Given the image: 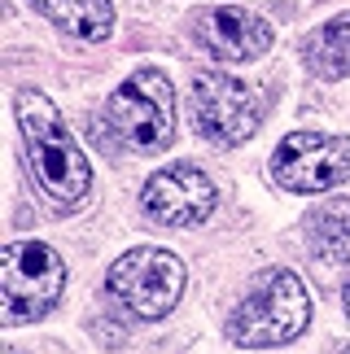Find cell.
<instances>
[{"mask_svg":"<svg viewBox=\"0 0 350 354\" xmlns=\"http://www.w3.org/2000/svg\"><path fill=\"white\" fill-rule=\"evenodd\" d=\"M13 114H18V127H22V145H26V158H31V171L39 188L57 201V206H75L79 197L88 193L92 184V171H88V158L79 140L71 136L66 118L57 114L44 92L35 88H22L18 101H13Z\"/></svg>","mask_w":350,"mask_h":354,"instance_id":"6da1fadb","label":"cell"},{"mask_svg":"<svg viewBox=\"0 0 350 354\" xmlns=\"http://www.w3.org/2000/svg\"><path fill=\"white\" fill-rule=\"evenodd\" d=\"M306 319H311L306 284L289 267H263L246 297L237 302V310L228 315V342L246 350L285 346L306 328Z\"/></svg>","mask_w":350,"mask_h":354,"instance_id":"7a4b0ae2","label":"cell"},{"mask_svg":"<svg viewBox=\"0 0 350 354\" xmlns=\"http://www.w3.org/2000/svg\"><path fill=\"white\" fill-rule=\"evenodd\" d=\"M105 127L127 153H163L175 136V84L158 66H140L105 101Z\"/></svg>","mask_w":350,"mask_h":354,"instance_id":"3957f363","label":"cell"},{"mask_svg":"<svg viewBox=\"0 0 350 354\" xmlns=\"http://www.w3.org/2000/svg\"><path fill=\"white\" fill-rule=\"evenodd\" d=\"M66 289V263L44 241H9L0 254V324L18 328L57 306Z\"/></svg>","mask_w":350,"mask_h":354,"instance_id":"277c9868","label":"cell"},{"mask_svg":"<svg viewBox=\"0 0 350 354\" xmlns=\"http://www.w3.org/2000/svg\"><path fill=\"white\" fill-rule=\"evenodd\" d=\"M188 110H193L197 136L219 149L246 145L263 122L259 92L228 71H201L193 79V92H188Z\"/></svg>","mask_w":350,"mask_h":354,"instance_id":"5b68a950","label":"cell"},{"mask_svg":"<svg viewBox=\"0 0 350 354\" xmlns=\"http://www.w3.org/2000/svg\"><path fill=\"white\" fill-rule=\"evenodd\" d=\"M105 289L127 315L136 319H163L175 310L184 293V263L167 250H154V245H140V250H127L105 276Z\"/></svg>","mask_w":350,"mask_h":354,"instance_id":"8992f818","label":"cell"},{"mask_svg":"<svg viewBox=\"0 0 350 354\" xmlns=\"http://www.w3.org/2000/svg\"><path fill=\"white\" fill-rule=\"evenodd\" d=\"M272 180L285 193H324L350 180V136L293 131L272 153Z\"/></svg>","mask_w":350,"mask_h":354,"instance_id":"52a82bcc","label":"cell"},{"mask_svg":"<svg viewBox=\"0 0 350 354\" xmlns=\"http://www.w3.org/2000/svg\"><path fill=\"white\" fill-rule=\"evenodd\" d=\"M140 206L163 227H197L219 206V188L197 162H175V167L149 175V184L140 188Z\"/></svg>","mask_w":350,"mask_h":354,"instance_id":"ba28073f","label":"cell"},{"mask_svg":"<svg viewBox=\"0 0 350 354\" xmlns=\"http://www.w3.org/2000/svg\"><path fill=\"white\" fill-rule=\"evenodd\" d=\"M193 39L214 62H254L272 48V26L250 9L219 5V9H201L193 18Z\"/></svg>","mask_w":350,"mask_h":354,"instance_id":"9c48e42d","label":"cell"},{"mask_svg":"<svg viewBox=\"0 0 350 354\" xmlns=\"http://www.w3.org/2000/svg\"><path fill=\"white\" fill-rule=\"evenodd\" d=\"M31 5L57 31H66L71 39H84V44H97V39H105L114 31V5L110 0H31Z\"/></svg>","mask_w":350,"mask_h":354,"instance_id":"30bf717a","label":"cell"},{"mask_svg":"<svg viewBox=\"0 0 350 354\" xmlns=\"http://www.w3.org/2000/svg\"><path fill=\"white\" fill-rule=\"evenodd\" d=\"M306 245L324 263H350V197H333L306 214Z\"/></svg>","mask_w":350,"mask_h":354,"instance_id":"8fae6325","label":"cell"},{"mask_svg":"<svg viewBox=\"0 0 350 354\" xmlns=\"http://www.w3.org/2000/svg\"><path fill=\"white\" fill-rule=\"evenodd\" d=\"M302 57L315 79H346L350 75V13H338L315 35H306Z\"/></svg>","mask_w":350,"mask_h":354,"instance_id":"7c38bea8","label":"cell"},{"mask_svg":"<svg viewBox=\"0 0 350 354\" xmlns=\"http://www.w3.org/2000/svg\"><path fill=\"white\" fill-rule=\"evenodd\" d=\"M342 302H346V315H350V284H346V293H342Z\"/></svg>","mask_w":350,"mask_h":354,"instance_id":"4fadbf2b","label":"cell"},{"mask_svg":"<svg viewBox=\"0 0 350 354\" xmlns=\"http://www.w3.org/2000/svg\"><path fill=\"white\" fill-rule=\"evenodd\" d=\"M5 354H22V350H5Z\"/></svg>","mask_w":350,"mask_h":354,"instance_id":"5bb4252c","label":"cell"},{"mask_svg":"<svg viewBox=\"0 0 350 354\" xmlns=\"http://www.w3.org/2000/svg\"><path fill=\"white\" fill-rule=\"evenodd\" d=\"M346 354H350V350H346Z\"/></svg>","mask_w":350,"mask_h":354,"instance_id":"9a60e30c","label":"cell"}]
</instances>
